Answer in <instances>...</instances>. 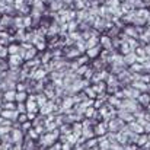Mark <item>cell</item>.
I'll list each match as a JSON object with an SVG mask.
<instances>
[{"label":"cell","mask_w":150,"mask_h":150,"mask_svg":"<svg viewBox=\"0 0 150 150\" xmlns=\"http://www.w3.org/2000/svg\"><path fill=\"white\" fill-rule=\"evenodd\" d=\"M26 121H29V120H28V115H26V114H19L18 122H19V124H23V122H26Z\"/></svg>","instance_id":"cell-21"},{"label":"cell","mask_w":150,"mask_h":150,"mask_svg":"<svg viewBox=\"0 0 150 150\" xmlns=\"http://www.w3.org/2000/svg\"><path fill=\"white\" fill-rule=\"evenodd\" d=\"M26 114H38L40 112V106H38V103H37V100H29L26 99Z\"/></svg>","instance_id":"cell-4"},{"label":"cell","mask_w":150,"mask_h":150,"mask_svg":"<svg viewBox=\"0 0 150 150\" xmlns=\"http://www.w3.org/2000/svg\"><path fill=\"white\" fill-rule=\"evenodd\" d=\"M28 99V93L26 92H16V98H15V102L19 103V102H25Z\"/></svg>","instance_id":"cell-13"},{"label":"cell","mask_w":150,"mask_h":150,"mask_svg":"<svg viewBox=\"0 0 150 150\" xmlns=\"http://www.w3.org/2000/svg\"><path fill=\"white\" fill-rule=\"evenodd\" d=\"M1 111H3V106L0 105V115H1Z\"/></svg>","instance_id":"cell-24"},{"label":"cell","mask_w":150,"mask_h":150,"mask_svg":"<svg viewBox=\"0 0 150 150\" xmlns=\"http://www.w3.org/2000/svg\"><path fill=\"white\" fill-rule=\"evenodd\" d=\"M15 98H16V91L3 92V100L4 102H15Z\"/></svg>","instance_id":"cell-7"},{"label":"cell","mask_w":150,"mask_h":150,"mask_svg":"<svg viewBox=\"0 0 150 150\" xmlns=\"http://www.w3.org/2000/svg\"><path fill=\"white\" fill-rule=\"evenodd\" d=\"M6 48H7V54L9 55H15V54H19L21 45H18V44H9Z\"/></svg>","instance_id":"cell-10"},{"label":"cell","mask_w":150,"mask_h":150,"mask_svg":"<svg viewBox=\"0 0 150 150\" xmlns=\"http://www.w3.org/2000/svg\"><path fill=\"white\" fill-rule=\"evenodd\" d=\"M9 70V63L4 58H0V71H7Z\"/></svg>","instance_id":"cell-17"},{"label":"cell","mask_w":150,"mask_h":150,"mask_svg":"<svg viewBox=\"0 0 150 150\" xmlns=\"http://www.w3.org/2000/svg\"><path fill=\"white\" fill-rule=\"evenodd\" d=\"M79 55H80V52H79L77 48H70V51L66 52V57L67 58H77Z\"/></svg>","instance_id":"cell-14"},{"label":"cell","mask_w":150,"mask_h":150,"mask_svg":"<svg viewBox=\"0 0 150 150\" xmlns=\"http://www.w3.org/2000/svg\"><path fill=\"white\" fill-rule=\"evenodd\" d=\"M28 86L23 82H16V92H26Z\"/></svg>","instance_id":"cell-15"},{"label":"cell","mask_w":150,"mask_h":150,"mask_svg":"<svg viewBox=\"0 0 150 150\" xmlns=\"http://www.w3.org/2000/svg\"><path fill=\"white\" fill-rule=\"evenodd\" d=\"M9 134L13 144H23V133L21 131V128H12Z\"/></svg>","instance_id":"cell-1"},{"label":"cell","mask_w":150,"mask_h":150,"mask_svg":"<svg viewBox=\"0 0 150 150\" xmlns=\"http://www.w3.org/2000/svg\"><path fill=\"white\" fill-rule=\"evenodd\" d=\"M16 111H18V114H26V105L23 102L16 103Z\"/></svg>","instance_id":"cell-16"},{"label":"cell","mask_w":150,"mask_h":150,"mask_svg":"<svg viewBox=\"0 0 150 150\" xmlns=\"http://www.w3.org/2000/svg\"><path fill=\"white\" fill-rule=\"evenodd\" d=\"M32 25V18L31 16H23V28H29Z\"/></svg>","instance_id":"cell-19"},{"label":"cell","mask_w":150,"mask_h":150,"mask_svg":"<svg viewBox=\"0 0 150 150\" xmlns=\"http://www.w3.org/2000/svg\"><path fill=\"white\" fill-rule=\"evenodd\" d=\"M100 51H102V47H100V45H96V47H93V48L86 50V54H85V55H86L88 58H96L100 54Z\"/></svg>","instance_id":"cell-5"},{"label":"cell","mask_w":150,"mask_h":150,"mask_svg":"<svg viewBox=\"0 0 150 150\" xmlns=\"http://www.w3.org/2000/svg\"><path fill=\"white\" fill-rule=\"evenodd\" d=\"M35 55H37V48H35V47H31L29 50L25 51V57H23V60L29 61V60L35 58Z\"/></svg>","instance_id":"cell-9"},{"label":"cell","mask_w":150,"mask_h":150,"mask_svg":"<svg viewBox=\"0 0 150 150\" xmlns=\"http://www.w3.org/2000/svg\"><path fill=\"white\" fill-rule=\"evenodd\" d=\"M28 137H29L31 140H35V139H38V137H40V134H38L34 128H31V130L28 131Z\"/></svg>","instance_id":"cell-20"},{"label":"cell","mask_w":150,"mask_h":150,"mask_svg":"<svg viewBox=\"0 0 150 150\" xmlns=\"http://www.w3.org/2000/svg\"><path fill=\"white\" fill-rule=\"evenodd\" d=\"M7 63H9V69H18V67H21L23 60H22V57L19 54H15V55H9V61Z\"/></svg>","instance_id":"cell-2"},{"label":"cell","mask_w":150,"mask_h":150,"mask_svg":"<svg viewBox=\"0 0 150 150\" xmlns=\"http://www.w3.org/2000/svg\"><path fill=\"white\" fill-rule=\"evenodd\" d=\"M146 109H147L146 112H149V114H150V103H149V105H147V106H146Z\"/></svg>","instance_id":"cell-23"},{"label":"cell","mask_w":150,"mask_h":150,"mask_svg":"<svg viewBox=\"0 0 150 150\" xmlns=\"http://www.w3.org/2000/svg\"><path fill=\"white\" fill-rule=\"evenodd\" d=\"M147 142H149V136L143 133V134H140V136H139L136 146H139V147H143V146H146V144H147Z\"/></svg>","instance_id":"cell-8"},{"label":"cell","mask_w":150,"mask_h":150,"mask_svg":"<svg viewBox=\"0 0 150 150\" xmlns=\"http://www.w3.org/2000/svg\"><path fill=\"white\" fill-rule=\"evenodd\" d=\"M48 102V99H47V96L41 92V93H37V103H38V106L41 108L42 105H45Z\"/></svg>","instance_id":"cell-12"},{"label":"cell","mask_w":150,"mask_h":150,"mask_svg":"<svg viewBox=\"0 0 150 150\" xmlns=\"http://www.w3.org/2000/svg\"><path fill=\"white\" fill-rule=\"evenodd\" d=\"M93 133H95V136H105L106 133H108V125H106V122L105 121H102V122H98L95 127H93Z\"/></svg>","instance_id":"cell-3"},{"label":"cell","mask_w":150,"mask_h":150,"mask_svg":"<svg viewBox=\"0 0 150 150\" xmlns=\"http://www.w3.org/2000/svg\"><path fill=\"white\" fill-rule=\"evenodd\" d=\"M63 1V4L66 3V4H71V3H74V0H61Z\"/></svg>","instance_id":"cell-22"},{"label":"cell","mask_w":150,"mask_h":150,"mask_svg":"<svg viewBox=\"0 0 150 150\" xmlns=\"http://www.w3.org/2000/svg\"><path fill=\"white\" fill-rule=\"evenodd\" d=\"M50 7L54 12H60L63 9V1L61 0H52V1H50Z\"/></svg>","instance_id":"cell-11"},{"label":"cell","mask_w":150,"mask_h":150,"mask_svg":"<svg viewBox=\"0 0 150 150\" xmlns=\"http://www.w3.org/2000/svg\"><path fill=\"white\" fill-rule=\"evenodd\" d=\"M3 109H7V111H15V109H16V105H15V102H4Z\"/></svg>","instance_id":"cell-18"},{"label":"cell","mask_w":150,"mask_h":150,"mask_svg":"<svg viewBox=\"0 0 150 150\" xmlns=\"http://www.w3.org/2000/svg\"><path fill=\"white\" fill-rule=\"evenodd\" d=\"M137 102H139L140 106H147L150 103V93H140Z\"/></svg>","instance_id":"cell-6"}]
</instances>
